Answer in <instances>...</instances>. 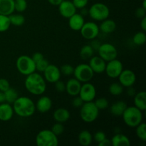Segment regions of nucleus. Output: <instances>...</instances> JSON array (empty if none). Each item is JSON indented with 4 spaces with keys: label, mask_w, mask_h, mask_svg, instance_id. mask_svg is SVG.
<instances>
[{
    "label": "nucleus",
    "mask_w": 146,
    "mask_h": 146,
    "mask_svg": "<svg viewBox=\"0 0 146 146\" xmlns=\"http://www.w3.org/2000/svg\"><path fill=\"white\" fill-rule=\"evenodd\" d=\"M36 110L41 113H46L51 109L52 107V101L49 97L46 96H43L40 97L35 104Z\"/></svg>",
    "instance_id": "f3484780"
},
{
    "label": "nucleus",
    "mask_w": 146,
    "mask_h": 146,
    "mask_svg": "<svg viewBox=\"0 0 146 146\" xmlns=\"http://www.w3.org/2000/svg\"><path fill=\"white\" fill-rule=\"evenodd\" d=\"M135 16H136L138 18L142 19L143 17H145L146 16V10L145 9L143 8L142 7H138L136 9V11H135Z\"/></svg>",
    "instance_id": "a18cd8bd"
},
{
    "label": "nucleus",
    "mask_w": 146,
    "mask_h": 146,
    "mask_svg": "<svg viewBox=\"0 0 146 146\" xmlns=\"http://www.w3.org/2000/svg\"><path fill=\"white\" fill-rule=\"evenodd\" d=\"M98 27H99L100 31H101L104 34H111L116 29V24L113 20L109 19L108 18L101 21V24Z\"/></svg>",
    "instance_id": "393cba45"
},
{
    "label": "nucleus",
    "mask_w": 146,
    "mask_h": 146,
    "mask_svg": "<svg viewBox=\"0 0 146 146\" xmlns=\"http://www.w3.org/2000/svg\"><path fill=\"white\" fill-rule=\"evenodd\" d=\"M62 1L63 0H48L49 4H51L53 6H58L62 2Z\"/></svg>",
    "instance_id": "3c124183"
},
{
    "label": "nucleus",
    "mask_w": 146,
    "mask_h": 146,
    "mask_svg": "<svg viewBox=\"0 0 146 146\" xmlns=\"http://www.w3.org/2000/svg\"><path fill=\"white\" fill-rule=\"evenodd\" d=\"M136 135L141 141H146V125L145 123H141L135 127Z\"/></svg>",
    "instance_id": "2f4dec72"
},
{
    "label": "nucleus",
    "mask_w": 146,
    "mask_h": 146,
    "mask_svg": "<svg viewBox=\"0 0 146 146\" xmlns=\"http://www.w3.org/2000/svg\"><path fill=\"white\" fill-rule=\"evenodd\" d=\"M118 78L119 83L124 88H128L135 84L136 81V75L132 70L123 69Z\"/></svg>",
    "instance_id": "ddd939ff"
},
{
    "label": "nucleus",
    "mask_w": 146,
    "mask_h": 146,
    "mask_svg": "<svg viewBox=\"0 0 146 146\" xmlns=\"http://www.w3.org/2000/svg\"><path fill=\"white\" fill-rule=\"evenodd\" d=\"M126 103L123 101H118L113 103L110 106V112L115 116H121L124 111L127 108Z\"/></svg>",
    "instance_id": "5701e85b"
},
{
    "label": "nucleus",
    "mask_w": 146,
    "mask_h": 146,
    "mask_svg": "<svg viewBox=\"0 0 146 146\" xmlns=\"http://www.w3.org/2000/svg\"><path fill=\"white\" fill-rule=\"evenodd\" d=\"M35 142L38 146H57L58 145V136L48 129H44L39 131L36 136Z\"/></svg>",
    "instance_id": "423d86ee"
},
{
    "label": "nucleus",
    "mask_w": 146,
    "mask_h": 146,
    "mask_svg": "<svg viewBox=\"0 0 146 146\" xmlns=\"http://www.w3.org/2000/svg\"><path fill=\"white\" fill-rule=\"evenodd\" d=\"M78 96L82 98L84 102L94 101L96 96V89L94 84L89 82L84 83L81 84Z\"/></svg>",
    "instance_id": "9b49d317"
},
{
    "label": "nucleus",
    "mask_w": 146,
    "mask_h": 146,
    "mask_svg": "<svg viewBox=\"0 0 146 146\" xmlns=\"http://www.w3.org/2000/svg\"><path fill=\"white\" fill-rule=\"evenodd\" d=\"M80 14H81L83 17L86 16L87 14H88V10H87L86 9V7H84V8L83 9H81V13H80Z\"/></svg>",
    "instance_id": "864d4df0"
},
{
    "label": "nucleus",
    "mask_w": 146,
    "mask_h": 146,
    "mask_svg": "<svg viewBox=\"0 0 146 146\" xmlns=\"http://www.w3.org/2000/svg\"><path fill=\"white\" fill-rule=\"evenodd\" d=\"M106 138V133L101 131H97V132H96L95 133H94V135H93V139H94V141H95L97 143H101V141H104Z\"/></svg>",
    "instance_id": "ea45409f"
},
{
    "label": "nucleus",
    "mask_w": 146,
    "mask_h": 146,
    "mask_svg": "<svg viewBox=\"0 0 146 146\" xmlns=\"http://www.w3.org/2000/svg\"><path fill=\"white\" fill-rule=\"evenodd\" d=\"M134 106L142 111L146 109V93L141 91L134 96Z\"/></svg>",
    "instance_id": "a878e982"
},
{
    "label": "nucleus",
    "mask_w": 146,
    "mask_h": 146,
    "mask_svg": "<svg viewBox=\"0 0 146 146\" xmlns=\"http://www.w3.org/2000/svg\"><path fill=\"white\" fill-rule=\"evenodd\" d=\"M98 146H110L111 145V141L110 139L106 138L104 141H102L101 143H98Z\"/></svg>",
    "instance_id": "de8ad7c7"
},
{
    "label": "nucleus",
    "mask_w": 146,
    "mask_h": 146,
    "mask_svg": "<svg viewBox=\"0 0 146 146\" xmlns=\"http://www.w3.org/2000/svg\"><path fill=\"white\" fill-rule=\"evenodd\" d=\"M48 64H49V62L48 61V60L46 59L45 58H42V59L40 60L39 61H38V62H36L35 64L36 71H38V72L43 73L45 71L46 68H47Z\"/></svg>",
    "instance_id": "e433bc0d"
},
{
    "label": "nucleus",
    "mask_w": 146,
    "mask_h": 146,
    "mask_svg": "<svg viewBox=\"0 0 146 146\" xmlns=\"http://www.w3.org/2000/svg\"><path fill=\"white\" fill-rule=\"evenodd\" d=\"M14 113L21 118H28L34 115L36 111L35 104L30 98L27 96L18 97L13 103Z\"/></svg>",
    "instance_id": "f03ea898"
},
{
    "label": "nucleus",
    "mask_w": 146,
    "mask_h": 146,
    "mask_svg": "<svg viewBox=\"0 0 146 146\" xmlns=\"http://www.w3.org/2000/svg\"><path fill=\"white\" fill-rule=\"evenodd\" d=\"M78 141L80 145L82 146H88L93 141V135L91 132L87 130H84L79 133L78 136Z\"/></svg>",
    "instance_id": "bb28decb"
},
{
    "label": "nucleus",
    "mask_w": 146,
    "mask_h": 146,
    "mask_svg": "<svg viewBox=\"0 0 146 146\" xmlns=\"http://www.w3.org/2000/svg\"><path fill=\"white\" fill-rule=\"evenodd\" d=\"M74 68L70 64H64L60 68V71H61V74H64V76H69L73 75L74 74Z\"/></svg>",
    "instance_id": "4c0bfd02"
},
{
    "label": "nucleus",
    "mask_w": 146,
    "mask_h": 146,
    "mask_svg": "<svg viewBox=\"0 0 146 146\" xmlns=\"http://www.w3.org/2000/svg\"><path fill=\"white\" fill-rule=\"evenodd\" d=\"M71 1L76 7V8L79 9L86 7L88 3V0H72Z\"/></svg>",
    "instance_id": "a19ab883"
},
{
    "label": "nucleus",
    "mask_w": 146,
    "mask_h": 146,
    "mask_svg": "<svg viewBox=\"0 0 146 146\" xmlns=\"http://www.w3.org/2000/svg\"><path fill=\"white\" fill-rule=\"evenodd\" d=\"M10 88V84L8 80L6 78H0V91L5 92L8 88Z\"/></svg>",
    "instance_id": "79ce46f5"
},
{
    "label": "nucleus",
    "mask_w": 146,
    "mask_h": 146,
    "mask_svg": "<svg viewBox=\"0 0 146 146\" xmlns=\"http://www.w3.org/2000/svg\"><path fill=\"white\" fill-rule=\"evenodd\" d=\"M74 99L72 101V105L74 108H81L82 106V105L84 104V101L82 100V98L79 96H74Z\"/></svg>",
    "instance_id": "37998d69"
},
{
    "label": "nucleus",
    "mask_w": 146,
    "mask_h": 146,
    "mask_svg": "<svg viewBox=\"0 0 146 146\" xmlns=\"http://www.w3.org/2000/svg\"><path fill=\"white\" fill-rule=\"evenodd\" d=\"M124 87L118 83H113L110 85L109 88H108V91L111 95L114 96H118L121 95L123 92Z\"/></svg>",
    "instance_id": "7c9ffc66"
},
{
    "label": "nucleus",
    "mask_w": 146,
    "mask_h": 146,
    "mask_svg": "<svg viewBox=\"0 0 146 146\" xmlns=\"http://www.w3.org/2000/svg\"><path fill=\"white\" fill-rule=\"evenodd\" d=\"M98 110H104L106 109L109 106V102L106 98H99L96 99L94 102Z\"/></svg>",
    "instance_id": "c9c22d12"
},
{
    "label": "nucleus",
    "mask_w": 146,
    "mask_h": 146,
    "mask_svg": "<svg viewBox=\"0 0 146 146\" xmlns=\"http://www.w3.org/2000/svg\"><path fill=\"white\" fill-rule=\"evenodd\" d=\"M4 95H5L6 102L9 104H13V103L19 97V94L17 91L14 88H11V87L4 92Z\"/></svg>",
    "instance_id": "c756f323"
},
{
    "label": "nucleus",
    "mask_w": 146,
    "mask_h": 146,
    "mask_svg": "<svg viewBox=\"0 0 146 146\" xmlns=\"http://www.w3.org/2000/svg\"><path fill=\"white\" fill-rule=\"evenodd\" d=\"M128 90H127V93H128V95L130 96H134L135 95V90L133 88H132V86L128 87Z\"/></svg>",
    "instance_id": "8fccbe9b"
},
{
    "label": "nucleus",
    "mask_w": 146,
    "mask_h": 146,
    "mask_svg": "<svg viewBox=\"0 0 146 146\" xmlns=\"http://www.w3.org/2000/svg\"><path fill=\"white\" fill-rule=\"evenodd\" d=\"M141 27L143 31H146V16L141 19Z\"/></svg>",
    "instance_id": "09e8293b"
},
{
    "label": "nucleus",
    "mask_w": 146,
    "mask_h": 146,
    "mask_svg": "<svg viewBox=\"0 0 146 146\" xmlns=\"http://www.w3.org/2000/svg\"><path fill=\"white\" fill-rule=\"evenodd\" d=\"M31 57L35 64L36 62H38V61H39L40 60H41L42 58H44V55H43V54L40 52L34 53V54L32 55V56H31Z\"/></svg>",
    "instance_id": "49530a36"
},
{
    "label": "nucleus",
    "mask_w": 146,
    "mask_h": 146,
    "mask_svg": "<svg viewBox=\"0 0 146 146\" xmlns=\"http://www.w3.org/2000/svg\"><path fill=\"white\" fill-rule=\"evenodd\" d=\"M16 66L21 74L28 76L36 71L35 63L31 56L27 55H21L17 59Z\"/></svg>",
    "instance_id": "0eeeda50"
},
{
    "label": "nucleus",
    "mask_w": 146,
    "mask_h": 146,
    "mask_svg": "<svg viewBox=\"0 0 146 146\" xmlns=\"http://www.w3.org/2000/svg\"><path fill=\"white\" fill-rule=\"evenodd\" d=\"M88 65L90 66L94 74H102L105 72L106 62L99 56H93L89 59Z\"/></svg>",
    "instance_id": "dca6fc26"
},
{
    "label": "nucleus",
    "mask_w": 146,
    "mask_h": 146,
    "mask_svg": "<svg viewBox=\"0 0 146 146\" xmlns=\"http://www.w3.org/2000/svg\"><path fill=\"white\" fill-rule=\"evenodd\" d=\"M99 110L94 101L84 102L80 108V117L85 123H92L98 118Z\"/></svg>",
    "instance_id": "20e7f679"
},
{
    "label": "nucleus",
    "mask_w": 146,
    "mask_h": 146,
    "mask_svg": "<svg viewBox=\"0 0 146 146\" xmlns=\"http://www.w3.org/2000/svg\"><path fill=\"white\" fill-rule=\"evenodd\" d=\"M123 117L124 123L126 125L131 128H135L141 123L143 122V111L134 106H127L123 113Z\"/></svg>",
    "instance_id": "7ed1b4c3"
},
{
    "label": "nucleus",
    "mask_w": 146,
    "mask_h": 146,
    "mask_svg": "<svg viewBox=\"0 0 146 146\" xmlns=\"http://www.w3.org/2000/svg\"><path fill=\"white\" fill-rule=\"evenodd\" d=\"M14 113L11 104L7 102L0 104V121H9L12 118Z\"/></svg>",
    "instance_id": "aec40b11"
},
{
    "label": "nucleus",
    "mask_w": 146,
    "mask_h": 146,
    "mask_svg": "<svg viewBox=\"0 0 146 146\" xmlns=\"http://www.w3.org/2000/svg\"><path fill=\"white\" fill-rule=\"evenodd\" d=\"M27 9V0H14V9L18 12H24Z\"/></svg>",
    "instance_id": "f704fd0d"
},
{
    "label": "nucleus",
    "mask_w": 146,
    "mask_h": 146,
    "mask_svg": "<svg viewBox=\"0 0 146 146\" xmlns=\"http://www.w3.org/2000/svg\"><path fill=\"white\" fill-rule=\"evenodd\" d=\"M123 70V66L121 61L115 58L106 62L105 72L111 78H118L121 71Z\"/></svg>",
    "instance_id": "f8f14e48"
},
{
    "label": "nucleus",
    "mask_w": 146,
    "mask_h": 146,
    "mask_svg": "<svg viewBox=\"0 0 146 146\" xmlns=\"http://www.w3.org/2000/svg\"><path fill=\"white\" fill-rule=\"evenodd\" d=\"M51 131H52V132L54 133L56 135H57V136H59V135H61V134L64 133V127L61 123L56 122V123H54V125H53Z\"/></svg>",
    "instance_id": "58836bf2"
},
{
    "label": "nucleus",
    "mask_w": 146,
    "mask_h": 146,
    "mask_svg": "<svg viewBox=\"0 0 146 146\" xmlns=\"http://www.w3.org/2000/svg\"><path fill=\"white\" fill-rule=\"evenodd\" d=\"M58 11L61 17L68 19L76 13V9L73 2L69 0H63L62 2L58 6Z\"/></svg>",
    "instance_id": "2eb2a0df"
},
{
    "label": "nucleus",
    "mask_w": 146,
    "mask_h": 146,
    "mask_svg": "<svg viewBox=\"0 0 146 146\" xmlns=\"http://www.w3.org/2000/svg\"><path fill=\"white\" fill-rule=\"evenodd\" d=\"M11 26L9 16L0 14V32H4L9 29Z\"/></svg>",
    "instance_id": "72a5a7b5"
},
{
    "label": "nucleus",
    "mask_w": 146,
    "mask_h": 146,
    "mask_svg": "<svg viewBox=\"0 0 146 146\" xmlns=\"http://www.w3.org/2000/svg\"><path fill=\"white\" fill-rule=\"evenodd\" d=\"M88 14L94 21H102L108 18L110 9L106 4L97 2L91 6L88 9Z\"/></svg>",
    "instance_id": "39448f33"
},
{
    "label": "nucleus",
    "mask_w": 146,
    "mask_h": 146,
    "mask_svg": "<svg viewBox=\"0 0 146 146\" xmlns=\"http://www.w3.org/2000/svg\"><path fill=\"white\" fill-rule=\"evenodd\" d=\"M44 77L45 81L54 84L57 81L60 80L61 78V71L57 66L54 64H48L47 68L44 71Z\"/></svg>",
    "instance_id": "4468645a"
},
{
    "label": "nucleus",
    "mask_w": 146,
    "mask_h": 146,
    "mask_svg": "<svg viewBox=\"0 0 146 146\" xmlns=\"http://www.w3.org/2000/svg\"><path fill=\"white\" fill-rule=\"evenodd\" d=\"M84 23H85L84 17H83L81 14L76 13L70 18H68V26L70 29L74 31H80Z\"/></svg>",
    "instance_id": "6ab92c4d"
},
{
    "label": "nucleus",
    "mask_w": 146,
    "mask_h": 146,
    "mask_svg": "<svg viewBox=\"0 0 146 146\" xmlns=\"http://www.w3.org/2000/svg\"><path fill=\"white\" fill-rule=\"evenodd\" d=\"M54 84H55V89L58 92L62 93L66 91V84L64 81L58 80L56 82L54 83Z\"/></svg>",
    "instance_id": "c03bdc74"
},
{
    "label": "nucleus",
    "mask_w": 146,
    "mask_h": 146,
    "mask_svg": "<svg viewBox=\"0 0 146 146\" xmlns=\"http://www.w3.org/2000/svg\"><path fill=\"white\" fill-rule=\"evenodd\" d=\"M14 11V0H0V14L9 16Z\"/></svg>",
    "instance_id": "4be33fe9"
},
{
    "label": "nucleus",
    "mask_w": 146,
    "mask_h": 146,
    "mask_svg": "<svg viewBox=\"0 0 146 146\" xmlns=\"http://www.w3.org/2000/svg\"><path fill=\"white\" fill-rule=\"evenodd\" d=\"M133 41L137 46H143L146 41V34L145 31H138L133 37Z\"/></svg>",
    "instance_id": "473e14b6"
},
{
    "label": "nucleus",
    "mask_w": 146,
    "mask_h": 146,
    "mask_svg": "<svg viewBox=\"0 0 146 146\" xmlns=\"http://www.w3.org/2000/svg\"><path fill=\"white\" fill-rule=\"evenodd\" d=\"M6 102L5 100V95H4V92L0 91V104Z\"/></svg>",
    "instance_id": "603ef678"
},
{
    "label": "nucleus",
    "mask_w": 146,
    "mask_h": 146,
    "mask_svg": "<svg viewBox=\"0 0 146 146\" xmlns=\"http://www.w3.org/2000/svg\"><path fill=\"white\" fill-rule=\"evenodd\" d=\"M81 83L75 78H70L66 84V91L71 96H76L79 94Z\"/></svg>",
    "instance_id": "a211bd4d"
},
{
    "label": "nucleus",
    "mask_w": 146,
    "mask_h": 146,
    "mask_svg": "<svg viewBox=\"0 0 146 146\" xmlns=\"http://www.w3.org/2000/svg\"><path fill=\"white\" fill-rule=\"evenodd\" d=\"M73 75L81 83H86L92 79L94 73L88 64H81L74 68Z\"/></svg>",
    "instance_id": "6e6552de"
},
{
    "label": "nucleus",
    "mask_w": 146,
    "mask_h": 146,
    "mask_svg": "<svg viewBox=\"0 0 146 146\" xmlns=\"http://www.w3.org/2000/svg\"><path fill=\"white\" fill-rule=\"evenodd\" d=\"M142 7L146 10V0H143V1Z\"/></svg>",
    "instance_id": "5fc2aeb1"
},
{
    "label": "nucleus",
    "mask_w": 146,
    "mask_h": 146,
    "mask_svg": "<svg viewBox=\"0 0 146 146\" xmlns=\"http://www.w3.org/2000/svg\"><path fill=\"white\" fill-rule=\"evenodd\" d=\"M25 88L33 95H42L46 89V84L44 77L38 73L34 72L27 76L24 82Z\"/></svg>",
    "instance_id": "f257e3e1"
},
{
    "label": "nucleus",
    "mask_w": 146,
    "mask_h": 146,
    "mask_svg": "<svg viewBox=\"0 0 146 146\" xmlns=\"http://www.w3.org/2000/svg\"><path fill=\"white\" fill-rule=\"evenodd\" d=\"M11 25L16 26V27H21L25 22V17L20 14H14L9 16Z\"/></svg>",
    "instance_id": "c85d7f7f"
},
{
    "label": "nucleus",
    "mask_w": 146,
    "mask_h": 146,
    "mask_svg": "<svg viewBox=\"0 0 146 146\" xmlns=\"http://www.w3.org/2000/svg\"><path fill=\"white\" fill-rule=\"evenodd\" d=\"M94 49L91 45H85L82 46L80 51V56L82 59H90L94 56Z\"/></svg>",
    "instance_id": "cd10ccee"
},
{
    "label": "nucleus",
    "mask_w": 146,
    "mask_h": 146,
    "mask_svg": "<svg viewBox=\"0 0 146 146\" xmlns=\"http://www.w3.org/2000/svg\"><path fill=\"white\" fill-rule=\"evenodd\" d=\"M111 145L113 146H130V139L122 133H117L111 139Z\"/></svg>",
    "instance_id": "b1692460"
},
{
    "label": "nucleus",
    "mask_w": 146,
    "mask_h": 146,
    "mask_svg": "<svg viewBox=\"0 0 146 146\" xmlns=\"http://www.w3.org/2000/svg\"><path fill=\"white\" fill-rule=\"evenodd\" d=\"M98 56L104 60L106 62L113 60L117 58L118 50L115 46L110 43H105L100 45L98 48Z\"/></svg>",
    "instance_id": "1a4fd4ad"
},
{
    "label": "nucleus",
    "mask_w": 146,
    "mask_h": 146,
    "mask_svg": "<svg viewBox=\"0 0 146 146\" xmlns=\"http://www.w3.org/2000/svg\"><path fill=\"white\" fill-rule=\"evenodd\" d=\"M71 114L68 110L64 108H58L55 110L53 113V118L56 122L65 123L69 120Z\"/></svg>",
    "instance_id": "412c9836"
},
{
    "label": "nucleus",
    "mask_w": 146,
    "mask_h": 146,
    "mask_svg": "<svg viewBox=\"0 0 146 146\" xmlns=\"http://www.w3.org/2000/svg\"><path fill=\"white\" fill-rule=\"evenodd\" d=\"M99 32V27L94 21L85 22L80 29V33L83 38L87 40H91V41L95 39L98 36Z\"/></svg>",
    "instance_id": "9d476101"
}]
</instances>
